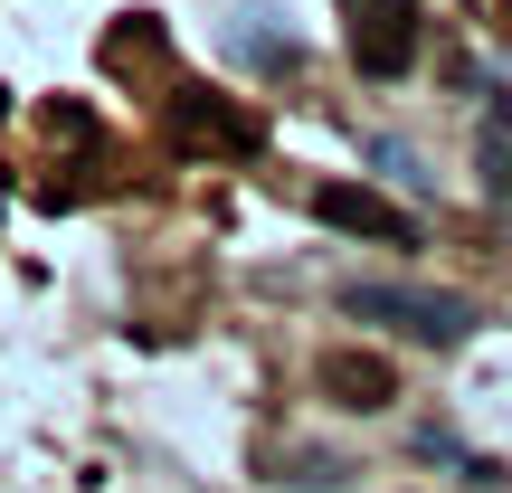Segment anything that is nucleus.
Listing matches in <instances>:
<instances>
[{
	"instance_id": "1",
	"label": "nucleus",
	"mask_w": 512,
	"mask_h": 493,
	"mask_svg": "<svg viewBox=\"0 0 512 493\" xmlns=\"http://www.w3.org/2000/svg\"><path fill=\"white\" fill-rule=\"evenodd\" d=\"M342 313L389 323V332H408V342H427V351H456L465 332H475V304H465V294H427V285H342Z\"/></svg>"
},
{
	"instance_id": "2",
	"label": "nucleus",
	"mask_w": 512,
	"mask_h": 493,
	"mask_svg": "<svg viewBox=\"0 0 512 493\" xmlns=\"http://www.w3.org/2000/svg\"><path fill=\"white\" fill-rule=\"evenodd\" d=\"M418 0H351V67L370 76V86H399L408 67H418Z\"/></svg>"
},
{
	"instance_id": "3",
	"label": "nucleus",
	"mask_w": 512,
	"mask_h": 493,
	"mask_svg": "<svg viewBox=\"0 0 512 493\" xmlns=\"http://www.w3.org/2000/svg\"><path fill=\"white\" fill-rule=\"evenodd\" d=\"M313 219H323V228H342V238L418 247V219H408V209H389L380 190H361V181H323V190H313Z\"/></svg>"
},
{
	"instance_id": "4",
	"label": "nucleus",
	"mask_w": 512,
	"mask_h": 493,
	"mask_svg": "<svg viewBox=\"0 0 512 493\" xmlns=\"http://www.w3.org/2000/svg\"><path fill=\"white\" fill-rule=\"evenodd\" d=\"M323 389H332L342 408H361V418H370V408L399 399V370H389L380 351H323Z\"/></svg>"
},
{
	"instance_id": "5",
	"label": "nucleus",
	"mask_w": 512,
	"mask_h": 493,
	"mask_svg": "<svg viewBox=\"0 0 512 493\" xmlns=\"http://www.w3.org/2000/svg\"><path fill=\"white\" fill-rule=\"evenodd\" d=\"M171 133H181V143L190 152H256V143H266V133H256V114H228V105H200V95H190V105L181 114H171Z\"/></svg>"
}]
</instances>
